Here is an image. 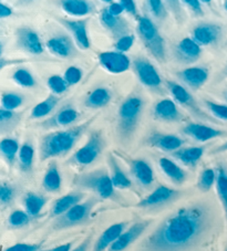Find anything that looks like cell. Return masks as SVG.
<instances>
[{
    "label": "cell",
    "instance_id": "17",
    "mask_svg": "<svg viewBox=\"0 0 227 251\" xmlns=\"http://www.w3.org/2000/svg\"><path fill=\"white\" fill-rule=\"evenodd\" d=\"M100 21L104 28L110 32L113 37L119 39L121 37L129 34V24L121 16L112 15L108 8L103 9L100 15Z\"/></svg>",
    "mask_w": 227,
    "mask_h": 251
},
{
    "label": "cell",
    "instance_id": "24",
    "mask_svg": "<svg viewBox=\"0 0 227 251\" xmlns=\"http://www.w3.org/2000/svg\"><path fill=\"white\" fill-rule=\"evenodd\" d=\"M85 194L84 192H71L64 196L57 199L52 205V208L50 210V215L52 218H57L59 216L67 213L69 209H71L72 207L79 204L82 201V199L85 198Z\"/></svg>",
    "mask_w": 227,
    "mask_h": 251
},
{
    "label": "cell",
    "instance_id": "62",
    "mask_svg": "<svg viewBox=\"0 0 227 251\" xmlns=\"http://www.w3.org/2000/svg\"><path fill=\"white\" fill-rule=\"evenodd\" d=\"M226 251H227V250H226Z\"/></svg>",
    "mask_w": 227,
    "mask_h": 251
},
{
    "label": "cell",
    "instance_id": "11",
    "mask_svg": "<svg viewBox=\"0 0 227 251\" xmlns=\"http://www.w3.org/2000/svg\"><path fill=\"white\" fill-rule=\"evenodd\" d=\"M16 42L21 50L32 55H40L43 52V46L39 34L34 30L21 27L16 31Z\"/></svg>",
    "mask_w": 227,
    "mask_h": 251
},
{
    "label": "cell",
    "instance_id": "36",
    "mask_svg": "<svg viewBox=\"0 0 227 251\" xmlns=\"http://www.w3.org/2000/svg\"><path fill=\"white\" fill-rule=\"evenodd\" d=\"M34 161V149L30 143H25V144L20 147L19 154H18V162L19 166L23 171L29 172L31 171L33 166Z\"/></svg>",
    "mask_w": 227,
    "mask_h": 251
},
{
    "label": "cell",
    "instance_id": "1",
    "mask_svg": "<svg viewBox=\"0 0 227 251\" xmlns=\"http://www.w3.org/2000/svg\"><path fill=\"white\" fill-rule=\"evenodd\" d=\"M211 225L205 205L193 204L175 211L140 247L141 251H186L199 244Z\"/></svg>",
    "mask_w": 227,
    "mask_h": 251
},
{
    "label": "cell",
    "instance_id": "20",
    "mask_svg": "<svg viewBox=\"0 0 227 251\" xmlns=\"http://www.w3.org/2000/svg\"><path fill=\"white\" fill-rule=\"evenodd\" d=\"M147 143L152 147L163 151V152L174 153L177 150L182 149L184 141L177 135L173 134H163V133H154L147 138Z\"/></svg>",
    "mask_w": 227,
    "mask_h": 251
},
{
    "label": "cell",
    "instance_id": "18",
    "mask_svg": "<svg viewBox=\"0 0 227 251\" xmlns=\"http://www.w3.org/2000/svg\"><path fill=\"white\" fill-rule=\"evenodd\" d=\"M183 83L193 90H199L208 80V70L203 67H191L180 71L176 75Z\"/></svg>",
    "mask_w": 227,
    "mask_h": 251
},
{
    "label": "cell",
    "instance_id": "42",
    "mask_svg": "<svg viewBox=\"0 0 227 251\" xmlns=\"http://www.w3.org/2000/svg\"><path fill=\"white\" fill-rule=\"evenodd\" d=\"M217 173L212 168H206L200 173L199 178V188L202 192H208L213 187L214 184H216Z\"/></svg>",
    "mask_w": 227,
    "mask_h": 251
},
{
    "label": "cell",
    "instance_id": "58",
    "mask_svg": "<svg viewBox=\"0 0 227 251\" xmlns=\"http://www.w3.org/2000/svg\"><path fill=\"white\" fill-rule=\"evenodd\" d=\"M101 1L106 2V3H110V5H111V3L113 2V0H101Z\"/></svg>",
    "mask_w": 227,
    "mask_h": 251
},
{
    "label": "cell",
    "instance_id": "53",
    "mask_svg": "<svg viewBox=\"0 0 227 251\" xmlns=\"http://www.w3.org/2000/svg\"><path fill=\"white\" fill-rule=\"evenodd\" d=\"M12 15V8L6 5L5 2H0V18L5 19Z\"/></svg>",
    "mask_w": 227,
    "mask_h": 251
},
{
    "label": "cell",
    "instance_id": "5",
    "mask_svg": "<svg viewBox=\"0 0 227 251\" xmlns=\"http://www.w3.org/2000/svg\"><path fill=\"white\" fill-rule=\"evenodd\" d=\"M138 34L152 55L159 61H164L165 42L153 21L147 17H141L138 21Z\"/></svg>",
    "mask_w": 227,
    "mask_h": 251
},
{
    "label": "cell",
    "instance_id": "61",
    "mask_svg": "<svg viewBox=\"0 0 227 251\" xmlns=\"http://www.w3.org/2000/svg\"><path fill=\"white\" fill-rule=\"evenodd\" d=\"M226 100H227V92H226Z\"/></svg>",
    "mask_w": 227,
    "mask_h": 251
},
{
    "label": "cell",
    "instance_id": "47",
    "mask_svg": "<svg viewBox=\"0 0 227 251\" xmlns=\"http://www.w3.org/2000/svg\"><path fill=\"white\" fill-rule=\"evenodd\" d=\"M82 75H84V73H82V70L80 68L69 67L67 70H65L63 77L65 81L68 82L69 85H76L81 81Z\"/></svg>",
    "mask_w": 227,
    "mask_h": 251
},
{
    "label": "cell",
    "instance_id": "33",
    "mask_svg": "<svg viewBox=\"0 0 227 251\" xmlns=\"http://www.w3.org/2000/svg\"><path fill=\"white\" fill-rule=\"evenodd\" d=\"M59 101L60 99L58 95H49L46 100H43L40 103H38V104L33 107L31 110V113H30V118L33 120H39L50 115L57 107V105H58Z\"/></svg>",
    "mask_w": 227,
    "mask_h": 251
},
{
    "label": "cell",
    "instance_id": "7",
    "mask_svg": "<svg viewBox=\"0 0 227 251\" xmlns=\"http://www.w3.org/2000/svg\"><path fill=\"white\" fill-rule=\"evenodd\" d=\"M103 147L104 141L101 133H92L90 135L88 142L72 155L69 163L80 167L89 166L99 158L103 151Z\"/></svg>",
    "mask_w": 227,
    "mask_h": 251
},
{
    "label": "cell",
    "instance_id": "59",
    "mask_svg": "<svg viewBox=\"0 0 227 251\" xmlns=\"http://www.w3.org/2000/svg\"><path fill=\"white\" fill-rule=\"evenodd\" d=\"M212 0H200V2H204V3H209Z\"/></svg>",
    "mask_w": 227,
    "mask_h": 251
},
{
    "label": "cell",
    "instance_id": "22",
    "mask_svg": "<svg viewBox=\"0 0 227 251\" xmlns=\"http://www.w3.org/2000/svg\"><path fill=\"white\" fill-rule=\"evenodd\" d=\"M126 226H128L126 223H116L111 225L99 237V239L94 244L92 251L109 250V248L116 241L117 238L121 236V233L125 230Z\"/></svg>",
    "mask_w": 227,
    "mask_h": 251
},
{
    "label": "cell",
    "instance_id": "15",
    "mask_svg": "<svg viewBox=\"0 0 227 251\" xmlns=\"http://www.w3.org/2000/svg\"><path fill=\"white\" fill-rule=\"evenodd\" d=\"M182 132L193 140L198 142H207L214 140V138L224 136L226 132L222 131L212 126H207V125L199 124V123H190L183 127Z\"/></svg>",
    "mask_w": 227,
    "mask_h": 251
},
{
    "label": "cell",
    "instance_id": "32",
    "mask_svg": "<svg viewBox=\"0 0 227 251\" xmlns=\"http://www.w3.org/2000/svg\"><path fill=\"white\" fill-rule=\"evenodd\" d=\"M47 204V198L37 193L29 192L24 197L25 210L32 217H38Z\"/></svg>",
    "mask_w": 227,
    "mask_h": 251
},
{
    "label": "cell",
    "instance_id": "45",
    "mask_svg": "<svg viewBox=\"0 0 227 251\" xmlns=\"http://www.w3.org/2000/svg\"><path fill=\"white\" fill-rule=\"evenodd\" d=\"M15 198V188L7 183L0 186V204L2 207L9 205Z\"/></svg>",
    "mask_w": 227,
    "mask_h": 251
},
{
    "label": "cell",
    "instance_id": "4",
    "mask_svg": "<svg viewBox=\"0 0 227 251\" xmlns=\"http://www.w3.org/2000/svg\"><path fill=\"white\" fill-rule=\"evenodd\" d=\"M144 109V101L139 95H130L120 105L117 112V127L121 136L126 138L132 135L141 118Z\"/></svg>",
    "mask_w": 227,
    "mask_h": 251
},
{
    "label": "cell",
    "instance_id": "25",
    "mask_svg": "<svg viewBox=\"0 0 227 251\" xmlns=\"http://www.w3.org/2000/svg\"><path fill=\"white\" fill-rule=\"evenodd\" d=\"M154 116L163 122H176L182 118L175 102L170 99H163L154 106Z\"/></svg>",
    "mask_w": 227,
    "mask_h": 251
},
{
    "label": "cell",
    "instance_id": "6",
    "mask_svg": "<svg viewBox=\"0 0 227 251\" xmlns=\"http://www.w3.org/2000/svg\"><path fill=\"white\" fill-rule=\"evenodd\" d=\"M98 202V198H90L88 201L79 202L71 209H69L67 213L55 218V222L52 223V228L55 230H64V229L84 225L89 220L91 213Z\"/></svg>",
    "mask_w": 227,
    "mask_h": 251
},
{
    "label": "cell",
    "instance_id": "41",
    "mask_svg": "<svg viewBox=\"0 0 227 251\" xmlns=\"http://www.w3.org/2000/svg\"><path fill=\"white\" fill-rule=\"evenodd\" d=\"M30 216L26 210H14L8 217V226L12 229H20L28 226L30 223Z\"/></svg>",
    "mask_w": 227,
    "mask_h": 251
},
{
    "label": "cell",
    "instance_id": "23",
    "mask_svg": "<svg viewBox=\"0 0 227 251\" xmlns=\"http://www.w3.org/2000/svg\"><path fill=\"white\" fill-rule=\"evenodd\" d=\"M79 119V112L72 105H64L45 123L47 127H67L76 123Z\"/></svg>",
    "mask_w": 227,
    "mask_h": 251
},
{
    "label": "cell",
    "instance_id": "56",
    "mask_svg": "<svg viewBox=\"0 0 227 251\" xmlns=\"http://www.w3.org/2000/svg\"><path fill=\"white\" fill-rule=\"evenodd\" d=\"M90 242H91V238H90V237L85 238V239L84 241H82L79 246H77L76 248L72 249L71 251H88Z\"/></svg>",
    "mask_w": 227,
    "mask_h": 251
},
{
    "label": "cell",
    "instance_id": "46",
    "mask_svg": "<svg viewBox=\"0 0 227 251\" xmlns=\"http://www.w3.org/2000/svg\"><path fill=\"white\" fill-rule=\"evenodd\" d=\"M205 104H206L207 109L214 116H215V118L223 121H227V105L218 104V103L212 102V101H206L205 102Z\"/></svg>",
    "mask_w": 227,
    "mask_h": 251
},
{
    "label": "cell",
    "instance_id": "50",
    "mask_svg": "<svg viewBox=\"0 0 227 251\" xmlns=\"http://www.w3.org/2000/svg\"><path fill=\"white\" fill-rule=\"evenodd\" d=\"M168 7L170 8V10L172 11V14L177 20H182L183 18V12H182V8H181V1L180 0H165Z\"/></svg>",
    "mask_w": 227,
    "mask_h": 251
},
{
    "label": "cell",
    "instance_id": "60",
    "mask_svg": "<svg viewBox=\"0 0 227 251\" xmlns=\"http://www.w3.org/2000/svg\"><path fill=\"white\" fill-rule=\"evenodd\" d=\"M224 8H225V10L227 11V0H225V2H224Z\"/></svg>",
    "mask_w": 227,
    "mask_h": 251
},
{
    "label": "cell",
    "instance_id": "44",
    "mask_svg": "<svg viewBox=\"0 0 227 251\" xmlns=\"http://www.w3.org/2000/svg\"><path fill=\"white\" fill-rule=\"evenodd\" d=\"M146 1L148 9H150L151 14L153 15L156 19L163 20L167 18L168 10L163 0H146Z\"/></svg>",
    "mask_w": 227,
    "mask_h": 251
},
{
    "label": "cell",
    "instance_id": "49",
    "mask_svg": "<svg viewBox=\"0 0 227 251\" xmlns=\"http://www.w3.org/2000/svg\"><path fill=\"white\" fill-rule=\"evenodd\" d=\"M41 245L39 244H16L3 251H39Z\"/></svg>",
    "mask_w": 227,
    "mask_h": 251
},
{
    "label": "cell",
    "instance_id": "30",
    "mask_svg": "<svg viewBox=\"0 0 227 251\" xmlns=\"http://www.w3.org/2000/svg\"><path fill=\"white\" fill-rule=\"evenodd\" d=\"M112 99L110 91L106 88H97L86 95L85 104L90 109H101L107 106Z\"/></svg>",
    "mask_w": 227,
    "mask_h": 251
},
{
    "label": "cell",
    "instance_id": "27",
    "mask_svg": "<svg viewBox=\"0 0 227 251\" xmlns=\"http://www.w3.org/2000/svg\"><path fill=\"white\" fill-rule=\"evenodd\" d=\"M65 14L72 17H85L92 14L94 10V5L90 0H61Z\"/></svg>",
    "mask_w": 227,
    "mask_h": 251
},
{
    "label": "cell",
    "instance_id": "31",
    "mask_svg": "<svg viewBox=\"0 0 227 251\" xmlns=\"http://www.w3.org/2000/svg\"><path fill=\"white\" fill-rule=\"evenodd\" d=\"M61 186H62V180H61L59 168L54 162L47 168L46 174L42 178V187L49 193H59Z\"/></svg>",
    "mask_w": 227,
    "mask_h": 251
},
{
    "label": "cell",
    "instance_id": "29",
    "mask_svg": "<svg viewBox=\"0 0 227 251\" xmlns=\"http://www.w3.org/2000/svg\"><path fill=\"white\" fill-rule=\"evenodd\" d=\"M160 167L168 178L171 179L174 184L182 185L187 178V173L178 166L175 162L168 157H162L159 161Z\"/></svg>",
    "mask_w": 227,
    "mask_h": 251
},
{
    "label": "cell",
    "instance_id": "37",
    "mask_svg": "<svg viewBox=\"0 0 227 251\" xmlns=\"http://www.w3.org/2000/svg\"><path fill=\"white\" fill-rule=\"evenodd\" d=\"M12 80L15 81L16 84L23 86V88L31 89L36 85V79H34L32 73L26 68L17 69L12 75Z\"/></svg>",
    "mask_w": 227,
    "mask_h": 251
},
{
    "label": "cell",
    "instance_id": "40",
    "mask_svg": "<svg viewBox=\"0 0 227 251\" xmlns=\"http://www.w3.org/2000/svg\"><path fill=\"white\" fill-rule=\"evenodd\" d=\"M25 99L21 94L15 92H3L1 95V107L2 109L16 111L24 104Z\"/></svg>",
    "mask_w": 227,
    "mask_h": 251
},
{
    "label": "cell",
    "instance_id": "14",
    "mask_svg": "<svg viewBox=\"0 0 227 251\" xmlns=\"http://www.w3.org/2000/svg\"><path fill=\"white\" fill-rule=\"evenodd\" d=\"M222 36V29L215 24H199L192 31V39L199 45L211 46L216 43Z\"/></svg>",
    "mask_w": 227,
    "mask_h": 251
},
{
    "label": "cell",
    "instance_id": "2",
    "mask_svg": "<svg viewBox=\"0 0 227 251\" xmlns=\"http://www.w3.org/2000/svg\"><path fill=\"white\" fill-rule=\"evenodd\" d=\"M92 121L93 120L86 121L77 126L59 129V131L51 132L42 136L40 145H39V155H40L41 161L43 162L68 154L88 129Z\"/></svg>",
    "mask_w": 227,
    "mask_h": 251
},
{
    "label": "cell",
    "instance_id": "38",
    "mask_svg": "<svg viewBox=\"0 0 227 251\" xmlns=\"http://www.w3.org/2000/svg\"><path fill=\"white\" fill-rule=\"evenodd\" d=\"M21 114L16 111H9L6 109H0V128L2 132L16 126L20 121Z\"/></svg>",
    "mask_w": 227,
    "mask_h": 251
},
{
    "label": "cell",
    "instance_id": "39",
    "mask_svg": "<svg viewBox=\"0 0 227 251\" xmlns=\"http://www.w3.org/2000/svg\"><path fill=\"white\" fill-rule=\"evenodd\" d=\"M216 189L227 217V173L224 168H220L217 171Z\"/></svg>",
    "mask_w": 227,
    "mask_h": 251
},
{
    "label": "cell",
    "instance_id": "54",
    "mask_svg": "<svg viewBox=\"0 0 227 251\" xmlns=\"http://www.w3.org/2000/svg\"><path fill=\"white\" fill-rule=\"evenodd\" d=\"M108 10L111 12L112 15L114 16H121L122 12L124 11L123 7H122V5L120 2H112L110 6L108 7Z\"/></svg>",
    "mask_w": 227,
    "mask_h": 251
},
{
    "label": "cell",
    "instance_id": "16",
    "mask_svg": "<svg viewBox=\"0 0 227 251\" xmlns=\"http://www.w3.org/2000/svg\"><path fill=\"white\" fill-rule=\"evenodd\" d=\"M174 54L182 63H193L199 59L202 48L192 38H184L176 45Z\"/></svg>",
    "mask_w": 227,
    "mask_h": 251
},
{
    "label": "cell",
    "instance_id": "51",
    "mask_svg": "<svg viewBox=\"0 0 227 251\" xmlns=\"http://www.w3.org/2000/svg\"><path fill=\"white\" fill-rule=\"evenodd\" d=\"M119 2L123 7L124 11L128 12V14L133 16L137 15V5H135L134 0H120Z\"/></svg>",
    "mask_w": 227,
    "mask_h": 251
},
{
    "label": "cell",
    "instance_id": "35",
    "mask_svg": "<svg viewBox=\"0 0 227 251\" xmlns=\"http://www.w3.org/2000/svg\"><path fill=\"white\" fill-rule=\"evenodd\" d=\"M20 147L21 146L19 145V142L15 140V138H2L1 142H0V153H1L2 157L6 159L7 163L12 165L17 157H18Z\"/></svg>",
    "mask_w": 227,
    "mask_h": 251
},
{
    "label": "cell",
    "instance_id": "52",
    "mask_svg": "<svg viewBox=\"0 0 227 251\" xmlns=\"http://www.w3.org/2000/svg\"><path fill=\"white\" fill-rule=\"evenodd\" d=\"M190 9L195 14H202V7H200V0H182Z\"/></svg>",
    "mask_w": 227,
    "mask_h": 251
},
{
    "label": "cell",
    "instance_id": "26",
    "mask_svg": "<svg viewBox=\"0 0 227 251\" xmlns=\"http://www.w3.org/2000/svg\"><path fill=\"white\" fill-rule=\"evenodd\" d=\"M131 172L138 183L143 187H148L154 181V172L150 164L144 159H134L131 162Z\"/></svg>",
    "mask_w": 227,
    "mask_h": 251
},
{
    "label": "cell",
    "instance_id": "48",
    "mask_svg": "<svg viewBox=\"0 0 227 251\" xmlns=\"http://www.w3.org/2000/svg\"><path fill=\"white\" fill-rule=\"evenodd\" d=\"M134 41H135V37L133 36V34H125V36L116 39L115 50L124 53L133 47Z\"/></svg>",
    "mask_w": 227,
    "mask_h": 251
},
{
    "label": "cell",
    "instance_id": "10",
    "mask_svg": "<svg viewBox=\"0 0 227 251\" xmlns=\"http://www.w3.org/2000/svg\"><path fill=\"white\" fill-rule=\"evenodd\" d=\"M99 62L104 70L112 75H120L128 71L131 61L123 52L120 51H104L99 54Z\"/></svg>",
    "mask_w": 227,
    "mask_h": 251
},
{
    "label": "cell",
    "instance_id": "43",
    "mask_svg": "<svg viewBox=\"0 0 227 251\" xmlns=\"http://www.w3.org/2000/svg\"><path fill=\"white\" fill-rule=\"evenodd\" d=\"M47 84L49 86L52 94H56V95L63 94L70 86L63 76L57 75H51L49 79H48Z\"/></svg>",
    "mask_w": 227,
    "mask_h": 251
},
{
    "label": "cell",
    "instance_id": "13",
    "mask_svg": "<svg viewBox=\"0 0 227 251\" xmlns=\"http://www.w3.org/2000/svg\"><path fill=\"white\" fill-rule=\"evenodd\" d=\"M148 225H150V222H139L133 224L132 226L121 233V236L117 238L108 251H124L143 235Z\"/></svg>",
    "mask_w": 227,
    "mask_h": 251
},
{
    "label": "cell",
    "instance_id": "34",
    "mask_svg": "<svg viewBox=\"0 0 227 251\" xmlns=\"http://www.w3.org/2000/svg\"><path fill=\"white\" fill-rule=\"evenodd\" d=\"M109 163H110V176L112 183L114 185L115 189H126L132 186V181L128 177V175L122 171V168L119 166V164L115 161V158L110 155L109 157Z\"/></svg>",
    "mask_w": 227,
    "mask_h": 251
},
{
    "label": "cell",
    "instance_id": "9",
    "mask_svg": "<svg viewBox=\"0 0 227 251\" xmlns=\"http://www.w3.org/2000/svg\"><path fill=\"white\" fill-rule=\"evenodd\" d=\"M133 70L139 81L148 89H159L162 84V79L158 70L145 58L135 59L133 61Z\"/></svg>",
    "mask_w": 227,
    "mask_h": 251
},
{
    "label": "cell",
    "instance_id": "55",
    "mask_svg": "<svg viewBox=\"0 0 227 251\" xmlns=\"http://www.w3.org/2000/svg\"><path fill=\"white\" fill-rule=\"evenodd\" d=\"M71 247H72V242H67V244H64V245L57 246V247H55V248L39 250V251H71Z\"/></svg>",
    "mask_w": 227,
    "mask_h": 251
},
{
    "label": "cell",
    "instance_id": "28",
    "mask_svg": "<svg viewBox=\"0 0 227 251\" xmlns=\"http://www.w3.org/2000/svg\"><path fill=\"white\" fill-rule=\"evenodd\" d=\"M205 149L202 146H192V147H182V149L177 150L176 152L172 153L173 157L180 161L185 166L194 167L196 166L200 158L204 155Z\"/></svg>",
    "mask_w": 227,
    "mask_h": 251
},
{
    "label": "cell",
    "instance_id": "19",
    "mask_svg": "<svg viewBox=\"0 0 227 251\" xmlns=\"http://www.w3.org/2000/svg\"><path fill=\"white\" fill-rule=\"evenodd\" d=\"M68 31L72 34L73 41L82 50H86L90 48V39L86 28V20H60Z\"/></svg>",
    "mask_w": 227,
    "mask_h": 251
},
{
    "label": "cell",
    "instance_id": "21",
    "mask_svg": "<svg viewBox=\"0 0 227 251\" xmlns=\"http://www.w3.org/2000/svg\"><path fill=\"white\" fill-rule=\"evenodd\" d=\"M167 85L170 93L172 94V97L177 103H180L181 105L187 107L190 111L194 112L195 114L203 115L202 111H200L194 98L192 97V94L184 88V86L173 81H168Z\"/></svg>",
    "mask_w": 227,
    "mask_h": 251
},
{
    "label": "cell",
    "instance_id": "3",
    "mask_svg": "<svg viewBox=\"0 0 227 251\" xmlns=\"http://www.w3.org/2000/svg\"><path fill=\"white\" fill-rule=\"evenodd\" d=\"M74 185L80 189L91 190L102 199L113 198L115 195V187L111 176L108 171L102 168L78 175L74 178Z\"/></svg>",
    "mask_w": 227,
    "mask_h": 251
},
{
    "label": "cell",
    "instance_id": "12",
    "mask_svg": "<svg viewBox=\"0 0 227 251\" xmlns=\"http://www.w3.org/2000/svg\"><path fill=\"white\" fill-rule=\"evenodd\" d=\"M74 43L65 34H57V36L51 37L47 41L46 46L49 52L58 58H72L77 54V49Z\"/></svg>",
    "mask_w": 227,
    "mask_h": 251
},
{
    "label": "cell",
    "instance_id": "8",
    "mask_svg": "<svg viewBox=\"0 0 227 251\" xmlns=\"http://www.w3.org/2000/svg\"><path fill=\"white\" fill-rule=\"evenodd\" d=\"M181 195V190H176L170 188L168 186L161 185L159 187H156L150 195L144 197L141 201L138 202L137 207L143 209L160 208V207H163L175 201Z\"/></svg>",
    "mask_w": 227,
    "mask_h": 251
},
{
    "label": "cell",
    "instance_id": "57",
    "mask_svg": "<svg viewBox=\"0 0 227 251\" xmlns=\"http://www.w3.org/2000/svg\"><path fill=\"white\" fill-rule=\"evenodd\" d=\"M224 152H227V142H225L224 144H222L221 146L216 147L215 150L213 151V154H220V153H224Z\"/></svg>",
    "mask_w": 227,
    "mask_h": 251
}]
</instances>
